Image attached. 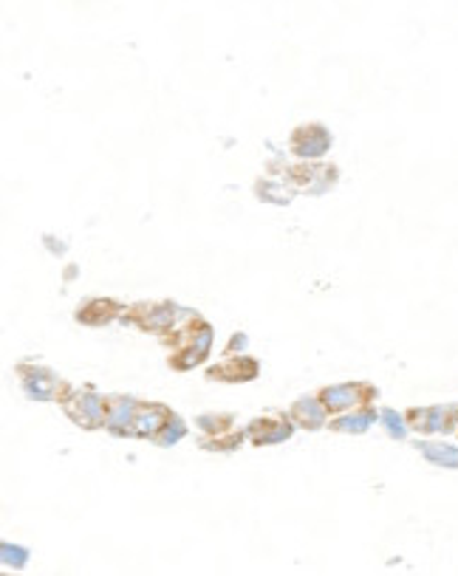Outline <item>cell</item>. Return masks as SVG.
<instances>
[{"label":"cell","instance_id":"6da1fadb","mask_svg":"<svg viewBox=\"0 0 458 576\" xmlns=\"http://www.w3.org/2000/svg\"><path fill=\"white\" fill-rule=\"evenodd\" d=\"M407 421L419 432H450L458 424V404L453 407H427V410H410Z\"/></svg>","mask_w":458,"mask_h":576},{"label":"cell","instance_id":"7a4b0ae2","mask_svg":"<svg viewBox=\"0 0 458 576\" xmlns=\"http://www.w3.org/2000/svg\"><path fill=\"white\" fill-rule=\"evenodd\" d=\"M65 407L72 412V419L80 421L82 427H97L108 421L105 404L94 393H74V401H68Z\"/></svg>","mask_w":458,"mask_h":576},{"label":"cell","instance_id":"3957f363","mask_svg":"<svg viewBox=\"0 0 458 576\" xmlns=\"http://www.w3.org/2000/svg\"><path fill=\"white\" fill-rule=\"evenodd\" d=\"M374 399V390L368 384H346V387H334L323 393V404L326 410H348L351 404H365Z\"/></svg>","mask_w":458,"mask_h":576},{"label":"cell","instance_id":"277c9868","mask_svg":"<svg viewBox=\"0 0 458 576\" xmlns=\"http://www.w3.org/2000/svg\"><path fill=\"white\" fill-rule=\"evenodd\" d=\"M165 424H170V412L165 407H136L133 421H130V432L150 438V435L162 432Z\"/></svg>","mask_w":458,"mask_h":576},{"label":"cell","instance_id":"5b68a950","mask_svg":"<svg viewBox=\"0 0 458 576\" xmlns=\"http://www.w3.org/2000/svg\"><path fill=\"white\" fill-rule=\"evenodd\" d=\"M329 133L323 127H303V130H297L294 133V150L301 153V156H323L329 150Z\"/></svg>","mask_w":458,"mask_h":576},{"label":"cell","instance_id":"8992f818","mask_svg":"<svg viewBox=\"0 0 458 576\" xmlns=\"http://www.w3.org/2000/svg\"><path fill=\"white\" fill-rule=\"evenodd\" d=\"M252 438L258 444H272V441H283V438L291 435V424L283 419H266V421H255L249 427Z\"/></svg>","mask_w":458,"mask_h":576},{"label":"cell","instance_id":"52a82bcc","mask_svg":"<svg viewBox=\"0 0 458 576\" xmlns=\"http://www.w3.org/2000/svg\"><path fill=\"white\" fill-rule=\"evenodd\" d=\"M419 452L430 460V464H439V467H447V469H458V447L430 441V444H419Z\"/></svg>","mask_w":458,"mask_h":576},{"label":"cell","instance_id":"ba28073f","mask_svg":"<svg viewBox=\"0 0 458 576\" xmlns=\"http://www.w3.org/2000/svg\"><path fill=\"white\" fill-rule=\"evenodd\" d=\"M291 412H294V419H297V421H301L303 427H311V430H317L320 424H323V419H326L323 407H320L317 401H309V399L297 401Z\"/></svg>","mask_w":458,"mask_h":576},{"label":"cell","instance_id":"9c48e42d","mask_svg":"<svg viewBox=\"0 0 458 576\" xmlns=\"http://www.w3.org/2000/svg\"><path fill=\"white\" fill-rule=\"evenodd\" d=\"M371 421H374V416H371V412H359V416L354 419H342V421H337L334 424V430H351V432H365V430H368L371 427Z\"/></svg>","mask_w":458,"mask_h":576},{"label":"cell","instance_id":"30bf717a","mask_svg":"<svg viewBox=\"0 0 458 576\" xmlns=\"http://www.w3.org/2000/svg\"><path fill=\"white\" fill-rule=\"evenodd\" d=\"M382 421H385V427H387V430H391V435H394V438H405V421L396 416L394 410H385V412H382Z\"/></svg>","mask_w":458,"mask_h":576}]
</instances>
